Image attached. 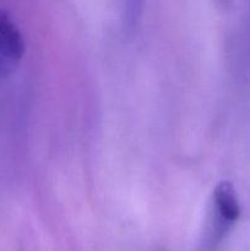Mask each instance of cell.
Segmentation results:
<instances>
[{
    "label": "cell",
    "instance_id": "cell-1",
    "mask_svg": "<svg viewBox=\"0 0 250 251\" xmlns=\"http://www.w3.org/2000/svg\"><path fill=\"white\" fill-rule=\"evenodd\" d=\"M25 55V41L19 27L0 9V78L10 75Z\"/></svg>",
    "mask_w": 250,
    "mask_h": 251
},
{
    "label": "cell",
    "instance_id": "cell-3",
    "mask_svg": "<svg viewBox=\"0 0 250 251\" xmlns=\"http://www.w3.org/2000/svg\"><path fill=\"white\" fill-rule=\"evenodd\" d=\"M137 9V0H127V14L131 17L135 16V10Z\"/></svg>",
    "mask_w": 250,
    "mask_h": 251
},
{
    "label": "cell",
    "instance_id": "cell-2",
    "mask_svg": "<svg viewBox=\"0 0 250 251\" xmlns=\"http://www.w3.org/2000/svg\"><path fill=\"white\" fill-rule=\"evenodd\" d=\"M212 201L215 213L213 239H220L239 220L242 208L234 186L227 180L220 181L216 185Z\"/></svg>",
    "mask_w": 250,
    "mask_h": 251
}]
</instances>
